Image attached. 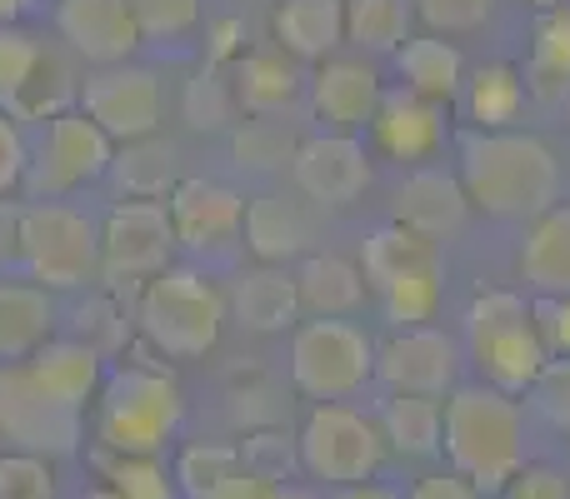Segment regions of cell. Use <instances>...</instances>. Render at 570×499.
<instances>
[{
    "label": "cell",
    "mask_w": 570,
    "mask_h": 499,
    "mask_svg": "<svg viewBox=\"0 0 570 499\" xmlns=\"http://www.w3.org/2000/svg\"><path fill=\"white\" fill-rule=\"evenodd\" d=\"M525 395H531V405L556 430H570V355H551Z\"/></svg>",
    "instance_id": "f6af8a7d"
},
{
    "label": "cell",
    "mask_w": 570,
    "mask_h": 499,
    "mask_svg": "<svg viewBox=\"0 0 570 499\" xmlns=\"http://www.w3.org/2000/svg\"><path fill=\"white\" fill-rule=\"evenodd\" d=\"M501 499H570V485L551 465H521L515 480L501 490Z\"/></svg>",
    "instance_id": "c3c4849f"
},
{
    "label": "cell",
    "mask_w": 570,
    "mask_h": 499,
    "mask_svg": "<svg viewBox=\"0 0 570 499\" xmlns=\"http://www.w3.org/2000/svg\"><path fill=\"white\" fill-rule=\"evenodd\" d=\"M276 499H321V495L305 490V485H291V480H285V485H276Z\"/></svg>",
    "instance_id": "6f0895ef"
},
{
    "label": "cell",
    "mask_w": 570,
    "mask_h": 499,
    "mask_svg": "<svg viewBox=\"0 0 570 499\" xmlns=\"http://www.w3.org/2000/svg\"><path fill=\"white\" fill-rule=\"evenodd\" d=\"M36 10H40V0H0V26H20Z\"/></svg>",
    "instance_id": "9f6ffc18"
},
{
    "label": "cell",
    "mask_w": 570,
    "mask_h": 499,
    "mask_svg": "<svg viewBox=\"0 0 570 499\" xmlns=\"http://www.w3.org/2000/svg\"><path fill=\"white\" fill-rule=\"evenodd\" d=\"M305 96H311V110L325 130H365L375 120L385 100L381 70L361 56H325L315 60L311 80H305Z\"/></svg>",
    "instance_id": "2e32d148"
},
{
    "label": "cell",
    "mask_w": 570,
    "mask_h": 499,
    "mask_svg": "<svg viewBox=\"0 0 570 499\" xmlns=\"http://www.w3.org/2000/svg\"><path fill=\"white\" fill-rule=\"evenodd\" d=\"M186 120L196 130H226L230 116H236V90L230 80H220V70H200L196 80L186 86Z\"/></svg>",
    "instance_id": "b9f144b4"
},
{
    "label": "cell",
    "mask_w": 570,
    "mask_h": 499,
    "mask_svg": "<svg viewBox=\"0 0 570 499\" xmlns=\"http://www.w3.org/2000/svg\"><path fill=\"white\" fill-rule=\"evenodd\" d=\"M240 465H246L250 475H261V480L285 485L295 470H301V450H295V440L285 430H256V435H246V445H240Z\"/></svg>",
    "instance_id": "7bdbcfd3"
},
{
    "label": "cell",
    "mask_w": 570,
    "mask_h": 499,
    "mask_svg": "<svg viewBox=\"0 0 570 499\" xmlns=\"http://www.w3.org/2000/svg\"><path fill=\"white\" fill-rule=\"evenodd\" d=\"M96 405L100 445L110 455H140V460H156L186 420V395H180L176 375L156 370V365H126V370L106 375Z\"/></svg>",
    "instance_id": "5b68a950"
},
{
    "label": "cell",
    "mask_w": 570,
    "mask_h": 499,
    "mask_svg": "<svg viewBox=\"0 0 570 499\" xmlns=\"http://www.w3.org/2000/svg\"><path fill=\"white\" fill-rule=\"evenodd\" d=\"M535 325L551 355H570V300H541L535 305Z\"/></svg>",
    "instance_id": "681fc988"
},
{
    "label": "cell",
    "mask_w": 570,
    "mask_h": 499,
    "mask_svg": "<svg viewBox=\"0 0 570 499\" xmlns=\"http://www.w3.org/2000/svg\"><path fill=\"white\" fill-rule=\"evenodd\" d=\"M26 166H30V136L10 110H0V196L26 190Z\"/></svg>",
    "instance_id": "7dc6e473"
},
{
    "label": "cell",
    "mask_w": 570,
    "mask_h": 499,
    "mask_svg": "<svg viewBox=\"0 0 570 499\" xmlns=\"http://www.w3.org/2000/svg\"><path fill=\"white\" fill-rule=\"evenodd\" d=\"M110 180L120 186V200H166L170 190L180 186V160L176 146L160 136L130 140V146H116V160H110Z\"/></svg>",
    "instance_id": "4dcf8cb0"
},
{
    "label": "cell",
    "mask_w": 570,
    "mask_h": 499,
    "mask_svg": "<svg viewBox=\"0 0 570 499\" xmlns=\"http://www.w3.org/2000/svg\"><path fill=\"white\" fill-rule=\"evenodd\" d=\"M271 36L285 56L315 66L345 46V0H281L271 16Z\"/></svg>",
    "instance_id": "d4e9b609"
},
{
    "label": "cell",
    "mask_w": 570,
    "mask_h": 499,
    "mask_svg": "<svg viewBox=\"0 0 570 499\" xmlns=\"http://www.w3.org/2000/svg\"><path fill=\"white\" fill-rule=\"evenodd\" d=\"M76 100H80L76 70H70V60L60 56V50L46 46V56H40V66H36V76H30L26 96H20V106L10 110V116H16V120H30V126H40V120L60 116V110H76Z\"/></svg>",
    "instance_id": "e575fe53"
},
{
    "label": "cell",
    "mask_w": 570,
    "mask_h": 499,
    "mask_svg": "<svg viewBox=\"0 0 570 499\" xmlns=\"http://www.w3.org/2000/svg\"><path fill=\"white\" fill-rule=\"evenodd\" d=\"M371 136L391 160L421 166V160H431L445 140V106H435V100H425V96H415V90L401 86L381 100V110H375V120H371Z\"/></svg>",
    "instance_id": "d6986e66"
},
{
    "label": "cell",
    "mask_w": 570,
    "mask_h": 499,
    "mask_svg": "<svg viewBox=\"0 0 570 499\" xmlns=\"http://www.w3.org/2000/svg\"><path fill=\"white\" fill-rule=\"evenodd\" d=\"M26 370L50 400H60V405L86 415V405L96 400L100 385H106V355L90 350V345L76 340V335H60V340H46L36 355H30Z\"/></svg>",
    "instance_id": "44dd1931"
},
{
    "label": "cell",
    "mask_w": 570,
    "mask_h": 499,
    "mask_svg": "<svg viewBox=\"0 0 570 499\" xmlns=\"http://www.w3.org/2000/svg\"><path fill=\"white\" fill-rule=\"evenodd\" d=\"M411 16L405 0H345V40L365 56H395L411 40Z\"/></svg>",
    "instance_id": "836d02e7"
},
{
    "label": "cell",
    "mask_w": 570,
    "mask_h": 499,
    "mask_svg": "<svg viewBox=\"0 0 570 499\" xmlns=\"http://www.w3.org/2000/svg\"><path fill=\"white\" fill-rule=\"evenodd\" d=\"M230 320L240 330L256 335H281L301 325V290H295V275H285L281 265H256V270H240L230 280Z\"/></svg>",
    "instance_id": "603a6c76"
},
{
    "label": "cell",
    "mask_w": 570,
    "mask_h": 499,
    "mask_svg": "<svg viewBox=\"0 0 570 499\" xmlns=\"http://www.w3.org/2000/svg\"><path fill=\"white\" fill-rule=\"evenodd\" d=\"M240 36H246V30H240V20H216V26H210V56H216V60H240V56H246Z\"/></svg>",
    "instance_id": "f5cc1de1"
},
{
    "label": "cell",
    "mask_w": 570,
    "mask_h": 499,
    "mask_svg": "<svg viewBox=\"0 0 570 499\" xmlns=\"http://www.w3.org/2000/svg\"><path fill=\"white\" fill-rule=\"evenodd\" d=\"M441 450L481 495H501L525 465V410L495 385H455L445 395Z\"/></svg>",
    "instance_id": "7a4b0ae2"
},
{
    "label": "cell",
    "mask_w": 570,
    "mask_h": 499,
    "mask_svg": "<svg viewBox=\"0 0 570 499\" xmlns=\"http://www.w3.org/2000/svg\"><path fill=\"white\" fill-rule=\"evenodd\" d=\"M240 240H246V250L261 265H285L311 246V220H305L301 200L256 196V200H246V230H240Z\"/></svg>",
    "instance_id": "4316f807"
},
{
    "label": "cell",
    "mask_w": 570,
    "mask_h": 499,
    "mask_svg": "<svg viewBox=\"0 0 570 499\" xmlns=\"http://www.w3.org/2000/svg\"><path fill=\"white\" fill-rule=\"evenodd\" d=\"M465 96V116L475 120V130H511V120L521 116V106L531 100L525 90V70L511 60H491L475 76H465L461 86Z\"/></svg>",
    "instance_id": "1f68e13d"
},
{
    "label": "cell",
    "mask_w": 570,
    "mask_h": 499,
    "mask_svg": "<svg viewBox=\"0 0 570 499\" xmlns=\"http://www.w3.org/2000/svg\"><path fill=\"white\" fill-rule=\"evenodd\" d=\"M495 0H415V16L435 30V36H455V30H475L491 16Z\"/></svg>",
    "instance_id": "bcb514c9"
},
{
    "label": "cell",
    "mask_w": 570,
    "mask_h": 499,
    "mask_svg": "<svg viewBox=\"0 0 570 499\" xmlns=\"http://www.w3.org/2000/svg\"><path fill=\"white\" fill-rule=\"evenodd\" d=\"M70 325H76V340H86L90 350H100V355H116L120 345H126V335H130L126 310H120L116 290H96V295H86Z\"/></svg>",
    "instance_id": "ab89813d"
},
{
    "label": "cell",
    "mask_w": 570,
    "mask_h": 499,
    "mask_svg": "<svg viewBox=\"0 0 570 499\" xmlns=\"http://www.w3.org/2000/svg\"><path fill=\"white\" fill-rule=\"evenodd\" d=\"M295 450H301V475H311L315 485L341 490V485L375 480L391 445H385L375 415L341 405V400H321L305 415L301 435H295Z\"/></svg>",
    "instance_id": "ba28073f"
},
{
    "label": "cell",
    "mask_w": 570,
    "mask_h": 499,
    "mask_svg": "<svg viewBox=\"0 0 570 499\" xmlns=\"http://www.w3.org/2000/svg\"><path fill=\"white\" fill-rule=\"evenodd\" d=\"M305 70L295 56H285L281 46H261L246 50L240 60H230V90H236V106L250 116H285L295 100L305 96Z\"/></svg>",
    "instance_id": "7402d4cb"
},
{
    "label": "cell",
    "mask_w": 570,
    "mask_h": 499,
    "mask_svg": "<svg viewBox=\"0 0 570 499\" xmlns=\"http://www.w3.org/2000/svg\"><path fill=\"white\" fill-rule=\"evenodd\" d=\"M206 499H276V485L271 480H261V475H250L246 465H240L236 475H230L220 490H210Z\"/></svg>",
    "instance_id": "816d5d0a"
},
{
    "label": "cell",
    "mask_w": 570,
    "mask_h": 499,
    "mask_svg": "<svg viewBox=\"0 0 570 499\" xmlns=\"http://www.w3.org/2000/svg\"><path fill=\"white\" fill-rule=\"evenodd\" d=\"M515 265H521L525 290H535L541 300H570V206L556 200L525 226Z\"/></svg>",
    "instance_id": "cb8c5ba5"
},
{
    "label": "cell",
    "mask_w": 570,
    "mask_h": 499,
    "mask_svg": "<svg viewBox=\"0 0 570 499\" xmlns=\"http://www.w3.org/2000/svg\"><path fill=\"white\" fill-rule=\"evenodd\" d=\"M461 375V350L435 325H401L385 345H375V380L391 395H451Z\"/></svg>",
    "instance_id": "5bb4252c"
},
{
    "label": "cell",
    "mask_w": 570,
    "mask_h": 499,
    "mask_svg": "<svg viewBox=\"0 0 570 499\" xmlns=\"http://www.w3.org/2000/svg\"><path fill=\"white\" fill-rule=\"evenodd\" d=\"M381 435L401 460H431L441 455V430H445V405L435 395H391L381 405Z\"/></svg>",
    "instance_id": "f546056e"
},
{
    "label": "cell",
    "mask_w": 570,
    "mask_h": 499,
    "mask_svg": "<svg viewBox=\"0 0 570 499\" xmlns=\"http://www.w3.org/2000/svg\"><path fill=\"white\" fill-rule=\"evenodd\" d=\"M0 445L20 455H40V460L76 455L80 445V410L50 400L30 380L26 360L0 365Z\"/></svg>",
    "instance_id": "8fae6325"
},
{
    "label": "cell",
    "mask_w": 570,
    "mask_h": 499,
    "mask_svg": "<svg viewBox=\"0 0 570 499\" xmlns=\"http://www.w3.org/2000/svg\"><path fill=\"white\" fill-rule=\"evenodd\" d=\"M16 260V210L0 206V270Z\"/></svg>",
    "instance_id": "11a10c76"
},
{
    "label": "cell",
    "mask_w": 570,
    "mask_h": 499,
    "mask_svg": "<svg viewBox=\"0 0 570 499\" xmlns=\"http://www.w3.org/2000/svg\"><path fill=\"white\" fill-rule=\"evenodd\" d=\"M291 180L305 200L315 206H355L371 186V150L351 130H321V136L301 140L291 156Z\"/></svg>",
    "instance_id": "9a60e30c"
},
{
    "label": "cell",
    "mask_w": 570,
    "mask_h": 499,
    "mask_svg": "<svg viewBox=\"0 0 570 499\" xmlns=\"http://www.w3.org/2000/svg\"><path fill=\"white\" fill-rule=\"evenodd\" d=\"M395 70H401L405 90L435 100V106H451L465 86V56L455 50V40L435 36V30L405 40V46L395 50Z\"/></svg>",
    "instance_id": "484cf974"
},
{
    "label": "cell",
    "mask_w": 570,
    "mask_h": 499,
    "mask_svg": "<svg viewBox=\"0 0 570 499\" xmlns=\"http://www.w3.org/2000/svg\"><path fill=\"white\" fill-rule=\"evenodd\" d=\"M226 320H230L226 290L200 265H166L156 280L140 285L136 325L170 360H200V355H210L220 345Z\"/></svg>",
    "instance_id": "3957f363"
},
{
    "label": "cell",
    "mask_w": 570,
    "mask_h": 499,
    "mask_svg": "<svg viewBox=\"0 0 570 499\" xmlns=\"http://www.w3.org/2000/svg\"><path fill=\"white\" fill-rule=\"evenodd\" d=\"M56 320L60 315L46 285H36L20 270H0V365H20L46 340H56Z\"/></svg>",
    "instance_id": "ffe728a7"
},
{
    "label": "cell",
    "mask_w": 570,
    "mask_h": 499,
    "mask_svg": "<svg viewBox=\"0 0 570 499\" xmlns=\"http://www.w3.org/2000/svg\"><path fill=\"white\" fill-rule=\"evenodd\" d=\"M441 280H445L441 255H431V260H421V265H411V270L381 280L375 295H381L385 320H391L395 330H401V325H431L435 310H441Z\"/></svg>",
    "instance_id": "d6a6232c"
},
{
    "label": "cell",
    "mask_w": 570,
    "mask_h": 499,
    "mask_svg": "<svg viewBox=\"0 0 570 499\" xmlns=\"http://www.w3.org/2000/svg\"><path fill=\"white\" fill-rule=\"evenodd\" d=\"M295 290H301V310L311 315H355L365 305V270L345 255H305L295 270Z\"/></svg>",
    "instance_id": "f1b7e54d"
},
{
    "label": "cell",
    "mask_w": 570,
    "mask_h": 499,
    "mask_svg": "<svg viewBox=\"0 0 570 499\" xmlns=\"http://www.w3.org/2000/svg\"><path fill=\"white\" fill-rule=\"evenodd\" d=\"M405 499H481V490H475L465 475L441 470V475H421V480L411 485V495H405Z\"/></svg>",
    "instance_id": "f907efd6"
},
{
    "label": "cell",
    "mask_w": 570,
    "mask_h": 499,
    "mask_svg": "<svg viewBox=\"0 0 570 499\" xmlns=\"http://www.w3.org/2000/svg\"><path fill=\"white\" fill-rule=\"evenodd\" d=\"M166 216L176 230V246L210 260V255H226L230 246H240V230H246V196L226 180L210 176H180V186L166 196Z\"/></svg>",
    "instance_id": "4fadbf2b"
},
{
    "label": "cell",
    "mask_w": 570,
    "mask_h": 499,
    "mask_svg": "<svg viewBox=\"0 0 570 499\" xmlns=\"http://www.w3.org/2000/svg\"><path fill=\"white\" fill-rule=\"evenodd\" d=\"M461 186L495 220H535L561 196V160L531 130H465Z\"/></svg>",
    "instance_id": "6da1fadb"
},
{
    "label": "cell",
    "mask_w": 570,
    "mask_h": 499,
    "mask_svg": "<svg viewBox=\"0 0 570 499\" xmlns=\"http://www.w3.org/2000/svg\"><path fill=\"white\" fill-rule=\"evenodd\" d=\"M301 140L281 126L276 116L246 120V130H236V166L240 170H285Z\"/></svg>",
    "instance_id": "74e56055"
},
{
    "label": "cell",
    "mask_w": 570,
    "mask_h": 499,
    "mask_svg": "<svg viewBox=\"0 0 570 499\" xmlns=\"http://www.w3.org/2000/svg\"><path fill=\"white\" fill-rule=\"evenodd\" d=\"M130 16L140 26V46H180L200 30L206 0H130Z\"/></svg>",
    "instance_id": "8d00e7d4"
},
{
    "label": "cell",
    "mask_w": 570,
    "mask_h": 499,
    "mask_svg": "<svg viewBox=\"0 0 570 499\" xmlns=\"http://www.w3.org/2000/svg\"><path fill=\"white\" fill-rule=\"evenodd\" d=\"M465 340H471V360L485 375V385H495L505 395H525L531 380L541 375V365L551 360L535 310L515 290L475 295L471 310H465Z\"/></svg>",
    "instance_id": "8992f818"
},
{
    "label": "cell",
    "mask_w": 570,
    "mask_h": 499,
    "mask_svg": "<svg viewBox=\"0 0 570 499\" xmlns=\"http://www.w3.org/2000/svg\"><path fill=\"white\" fill-rule=\"evenodd\" d=\"M176 255L166 200H116L100 216V280L106 290H140Z\"/></svg>",
    "instance_id": "30bf717a"
},
{
    "label": "cell",
    "mask_w": 570,
    "mask_h": 499,
    "mask_svg": "<svg viewBox=\"0 0 570 499\" xmlns=\"http://www.w3.org/2000/svg\"><path fill=\"white\" fill-rule=\"evenodd\" d=\"M16 270L50 295L90 290L100 280V220L70 200L16 206Z\"/></svg>",
    "instance_id": "277c9868"
},
{
    "label": "cell",
    "mask_w": 570,
    "mask_h": 499,
    "mask_svg": "<svg viewBox=\"0 0 570 499\" xmlns=\"http://www.w3.org/2000/svg\"><path fill=\"white\" fill-rule=\"evenodd\" d=\"M56 495V475L40 455L0 450V499H50Z\"/></svg>",
    "instance_id": "ee69618b"
},
{
    "label": "cell",
    "mask_w": 570,
    "mask_h": 499,
    "mask_svg": "<svg viewBox=\"0 0 570 499\" xmlns=\"http://www.w3.org/2000/svg\"><path fill=\"white\" fill-rule=\"evenodd\" d=\"M116 160V140L86 116V110H60L40 120L30 136L26 196L30 200H70L86 186H100Z\"/></svg>",
    "instance_id": "52a82bcc"
},
{
    "label": "cell",
    "mask_w": 570,
    "mask_h": 499,
    "mask_svg": "<svg viewBox=\"0 0 570 499\" xmlns=\"http://www.w3.org/2000/svg\"><path fill=\"white\" fill-rule=\"evenodd\" d=\"M375 380V340L345 315H315L291 330V385L305 400H345Z\"/></svg>",
    "instance_id": "9c48e42d"
},
{
    "label": "cell",
    "mask_w": 570,
    "mask_h": 499,
    "mask_svg": "<svg viewBox=\"0 0 570 499\" xmlns=\"http://www.w3.org/2000/svg\"><path fill=\"white\" fill-rule=\"evenodd\" d=\"M331 499H405L395 485H381V480H361V485H341Z\"/></svg>",
    "instance_id": "db71d44e"
},
{
    "label": "cell",
    "mask_w": 570,
    "mask_h": 499,
    "mask_svg": "<svg viewBox=\"0 0 570 499\" xmlns=\"http://www.w3.org/2000/svg\"><path fill=\"white\" fill-rule=\"evenodd\" d=\"M40 56H46V46H40L30 30L20 26H0V110H16L20 96H26L30 76H36Z\"/></svg>",
    "instance_id": "f35d334b"
},
{
    "label": "cell",
    "mask_w": 570,
    "mask_h": 499,
    "mask_svg": "<svg viewBox=\"0 0 570 499\" xmlns=\"http://www.w3.org/2000/svg\"><path fill=\"white\" fill-rule=\"evenodd\" d=\"M240 470V445H220V440H190L176 455V490L186 499H206L210 490L230 480Z\"/></svg>",
    "instance_id": "d590c367"
},
{
    "label": "cell",
    "mask_w": 570,
    "mask_h": 499,
    "mask_svg": "<svg viewBox=\"0 0 570 499\" xmlns=\"http://www.w3.org/2000/svg\"><path fill=\"white\" fill-rule=\"evenodd\" d=\"M521 70L535 106H566L570 100V0L556 10H541V26L531 36V60Z\"/></svg>",
    "instance_id": "83f0119b"
},
{
    "label": "cell",
    "mask_w": 570,
    "mask_h": 499,
    "mask_svg": "<svg viewBox=\"0 0 570 499\" xmlns=\"http://www.w3.org/2000/svg\"><path fill=\"white\" fill-rule=\"evenodd\" d=\"M465 216H471V200H465L461 176H451V170L421 166L395 186V220L411 226L415 236L435 240V246L451 240V236H461Z\"/></svg>",
    "instance_id": "ac0fdd59"
},
{
    "label": "cell",
    "mask_w": 570,
    "mask_h": 499,
    "mask_svg": "<svg viewBox=\"0 0 570 499\" xmlns=\"http://www.w3.org/2000/svg\"><path fill=\"white\" fill-rule=\"evenodd\" d=\"M76 106L116 146H130V140H146L160 130V120H166V86H160L156 70L120 60V66H96L80 80Z\"/></svg>",
    "instance_id": "7c38bea8"
},
{
    "label": "cell",
    "mask_w": 570,
    "mask_h": 499,
    "mask_svg": "<svg viewBox=\"0 0 570 499\" xmlns=\"http://www.w3.org/2000/svg\"><path fill=\"white\" fill-rule=\"evenodd\" d=\"M521 6H531V10H556V6H566V0H521Z\"/></svg>",
    "instance_id": "680465c9"
},
{
    "label": "cell",
    "mask_w": 570,
    "mask_h": 499,
    "mask_svg": "<svg viewBox=\"0 0 570 499\" xmlns=\"http://www.w3.org/2000/svg\"><path fill=\"white\" fill-rule=\"evenodd\" d=\"M56 36L86 66H120L140 50V26L130 0H56Z\"/></svg>",
    "instance_id": "e0dca14e"
},
{
    "label": "cell",
    "mask_w": 570,
    "mask_h": 499,
    "mask_svg": "<svg viewBox=\"0 0 570 499\" xmlns=\"http://www.w3.org/2000/svg\"><path fill=\"white\" fill-rule=\"evenodd\" d=\"M90 499H170V480L160 475L156 460H140V455H116L100 480V490Z\"/></svg>",
    "instance_id": "60d3db41"
}]
</instances>
